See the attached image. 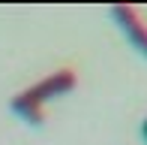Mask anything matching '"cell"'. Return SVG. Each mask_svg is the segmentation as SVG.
Instances as JSON below:
<instances>
[{
	"label": "cell",
	"mask_w": 147,
	"mask_h": 145,
	"mask_svg": "<svg viewBox=\"0 0 147 145\" xmlns=\"http://www.w3.org/2000/svg\"><path fill=\"white\" fill-rule=\"evenodd\" d=\"M75 88V76L69 70H60V72H51L48 79H42L39 85L21 91V94L12 100V109L24 118L27 124H42V103L51 100V97H60L66 91Z\"/></svg>",
	"instance_id": "6da1fadb"
},
{
	"label": "cell",
	"mask_w": 147,
	"mask_h": 145,
	"mask_svg": "<svg viewBox=\"0 0 147 145\" xmlns=\"http://www.w3.org/2000/svg\"><path fill=\"white\" fill-rule=\"evenodd\" d=\"M141 133H144V139H147V121H144V127H141Z\"/></svg>",
	"instance_id": "3957f363"
},
{
	"label": "cell",
	"mask_w": 147,
	"mask_h": 145,
	"mask_svg": "<svg viewBox=\"0 0 147 145\" xmlns=\"http://www.w3.org/2000/svg\"><path fill=\"white\" fill-rule=\"evenodd\" d=\"M111 15L117 18V24L123 27V34L135 42V49L141 51V55H147V27L138 21V12L132 9V6H114Z\"/></svg>",
	"instance_id": "7a4b0ae2"
}]
</instances>
